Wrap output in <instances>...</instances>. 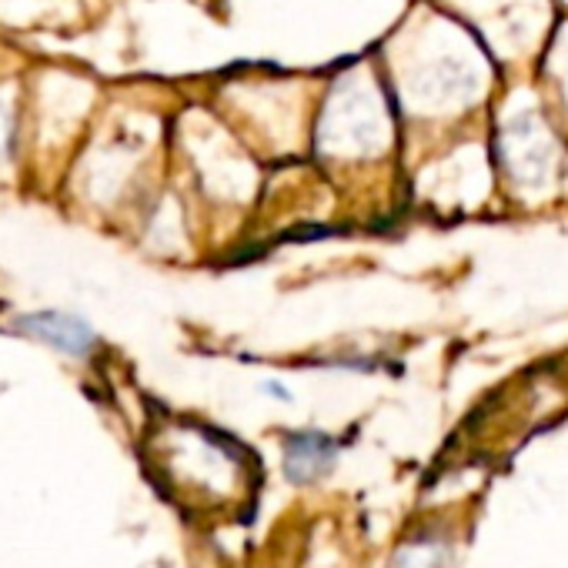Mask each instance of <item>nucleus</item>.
Returning a JSON list of instances; mask_svg holds the SVG:
<instances>
[{"mask_svg": "<svg viewBox=\"0 0 568 568\" xmlns=\"http://www.w3.org/2000/svg\"><path fill=\"white\" fill-rule=\"evenodd\" d=\"M392 568H442V548L422 541V545H408L398 551Z\"/></svg>", "mask_w": 568, "mask_h": 568, "instance_id": "4", "label": "nucleus"}, {"mask_svg": "<svg viewBox=\"0 0 568 568\" xmlns=\"http://www.w3.org/2000/svg\"><path fill=\"white\" fill-rule=\"evenodd\" d=\"M164 478L174 495L197 508H224L247 495L241 452L204 432H194V442H178L164 462Z\"/></svg>", "mask_w": 568, "mask_h": 568, "instance_id": "1", "label": "nucleus"}, {"mask_svg": "<svg viewBox=\"0 0 568 568\" xmlns=\"http://www.w3.org/2000/svg\"><path fill=\"white\" fill-rule=\"evenodd\" d=\"M21 332L48 342L51 348L64 352V355H88L94 348V332L88 322L74 318V315H58V312H41V315H28L21 318Z\"/></svg>", "mask_w": 568, "mask_h": 568, "instance_id": "3", "label": "nucleus"}, {"mask_svg": "<svg viewBox=\"0 0 568 568\" xmlns=\"http://www.w3.org/2000/svg\"><path fill=\"white\" fill-rule=\"evenodd\" d=\"M335 458H338V448L332 438L318 432H302V435H292L288 445H284V475L295 485H312L335 468Z\"/></svg>", "mask_w": 568, "mask_h": 568, "instance_id": "2", "label": "nucleus"}]
</instances>
